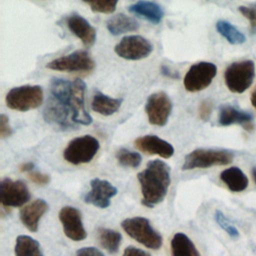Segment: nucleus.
Listing matches in <instances>:
<instances>
[{"label":"nucleus","instance_id":"obj_1","mask_svg":"<svg viewBox=\"0 0 256 256\" xmlns=\"http://www.w3.org/2000/svg\"><path fill=\"white\" fill-rule=\"evenodd\" d=\"M71 86L72 81L53 78L50 82V95L43 110L44 120L62 130L77 128L72 121Z\"/></svg>","mask_w":256,"mask_h":256},{"label":"nucleus","instance_id":"obj_2","mask_svg":"<svg viewBox=\"0 0 256 256\" xmlns=\"http://www.w3.org/2000/svg\"><path fill=\"white\" fill-rule=\"evenodd\" d=\"M170 167L162 160L148 162L146 168L138 173L137 178L141 186L142 204L153 208L164 200L171 182Z\"/></svg>","mask_w":256,"mask_h":256},{"label":"nucleus","instance_id":"obj_3","mask_svg":"<svg viewBox=\"0 0 256 256\" xmlns=\"http://www.w3.org/2000/svg\"><path fill=\"white\" fill-rule=\"evenodd\" d=\"M121 226L131 238L147 248L157 250L162 246V236L152 228L147 218H127L121 223Z\"/></svg>","mask_w":256,"mask_h":256},{"label":"nucleus","instance_id":"obj_4","mask_svg":"<svg viewBox=\"0 0 256 256\" xmlns=\"http://www.w3.org/2000/svg\"><path fill=\"white\" fill-rule=\"evenodd\" d=\"M233 159L234 154L228 150L196 149L185 156L182 170L224 166L230 164Z\"/></svg>","mask_w":256,"mask_h":256},{"label":"nucleus","instance_id":"obj_5","mask_svg":"<svg viewBox=\"0 0 256 256\" xmlns=\"http://www.w3.org/2000/svg\"><path fill=\"white\" fill-rule=\"evenodd\" d=\"M6 105L17 111L38 108L43 102V90L39 85H24L12 88L6 95Z\"/></svg>","mask_w":256,"mask_h":256},{"label":"nucleus","instance_id":"obj_6","mask_svg":"<svg viewBox=\"0 0 256 256\" xmlns=\"http://www.w3.org/2000/svg\"><path fill=\"white\" fill-rule=\"evenodd\" d=\"M255 77V64L252 60L230 64L224 72L227 88L233 93H243L252 84Z\"/></svg>","mask_w":256,"mask_h":256},{"label":"nucleus","instance_id":"obj_7","mask_svg":"<svg viewBox=\"0 0 256 256\" xmlns=\"http://www.w3.org/2000/svg\"><path fill=\"white\" fill-rule=\"evenodd\" d=\"M100 148L99 141L91 135H83L71 140L63 151L64 159L73 164L79 165L89 163Z\"/></svg>","mask_w":256,"mask_h":256},{"label":"nucleus","instance_id":"obj_8","mask_svg":"<svg viewBox=\"0 0 256 256\" xmlns=\"http://www.w3.org/2000/svg\"><path fill=\"white\" fill-rule=\"evenodd\" d=\"M217 74V67L211 62H198L187 71L183 84L187 91L198 92L207 88Z\"/></svg>","mask_w":256,"mask_h":256},{"label":"nucleus","instance_id":"obj_9","mask_svg":"<svg viewBox=\"0 0 256 256\" xmlns=\"http://www.w3.org/2000/svg\"><path fill=\"white\" fill-rule=\"evenodd\" d=\"M94 67V60L84 50H78L56 58L46 65L48 69L63 72H90Z\"/></svg>","mask_w":256,"mask_h":256},{"label":"nucleus","instance_id":"obj_10","mask_svg":"<svg viewBox=\"0 0 256 256\" xmlns=\"http://www.w3.org/2000/svg\"><path fill=\"white\" fill-rule=\"evenodd\" d=\"M153 50L152 44L144 37L130 35L123 37L115 46V53L127 60H140L150 55Z\"/></svg>","mask_w":256,"mask_h":256},{"label":"nucleus","instance_id":"obj_11","mask_svg":"<svg viewBox=\"0 0 256 256\" xmlns=\"http://www.w3.org/2000/svg\"><path fill=\"white\" fill-rule=\"evenodd\" d=\"M145 111L150 124L165 126L172 111V102L165 92L159 91L148 97Z\"/></svg>","mask_w":256,"mask_h":256},{"label":"nucleus","instance_id":"obj_12","mask_svg":"<svg viewBox=\"0 0 256 256\" xmlns=\"http://www.w3.org/2000/svg\"><path fill=\"white\" fill-rule=\"evenodd\" d=\"M30 193L26 184L20 180L5 178L0 184V200L4 207H19L27 203Z\"/></svg>","mask_w":256,"mask_h":256},{"label":"nucleus","instance_id":"obj_13","mask_svg":"<svg viewBox=\"0 0 256 256\" xmlns=\"http://www.w3.org/2000/svg\"><path fill=\"white\" fill-rule=\"evenodd\" d=\"M86 90V84L81 79H75L72 81L70 103L72 112V121L77 125H90L92 123V117L87 112L84 104V94Z\"/></svg>","mask_w":256,"mask_h":256},{"label":"nucleus","instance_id":"obj_14","mask_svg":"<svg viewBox=\"0 0 256 256\" xmlns=\"http://www.w3.org/2000/svg\"><path fill=\"white\" fill-rule=\"evenodd\" d=\"M59 220L63 226L65 235L73 241H82L87 233L83 226L81 213L72 206H65L59 212Z\"/></svg>","mask_w":256,"mask_h":256},{"label":"nucleus","instance_id":"obj_15","mask_svg":"<svg viewBox=\"0 0 256 256\" xmlns=\"http://www.w3.org/2000/svg\"><path fill=\"white\" fill-rule=\"evenodd\" d=\"M91 190L85 194L84 201L98 208L110 206V199L117 194V188L107 180L94 178L90 182Z\"/></svg>","mask_w":256,"mask_h":256},{"label":"nucleus","instance_id":"obj_16","mask_svg":"<svg viewBox=\"0 0 256 256\" xmlns=\"http://www.w3.org/2000/svg\"><path fill=\"white\" fill-rule=\"evenodd\" d=\"M134 144L138 150L148 155H158L168 159L174 154L173 146L156 135L141 136L134 141Z\"/></svg>","mask_w":256,"mask_h":256},{"label":"nucleus","instance_id":"obj_17","mask_svg":"<svg viewBox=\"0 0 256 256\" xmlns=\"http://www.w3.org/2000/svg\"><path fill=\"white\" fill-rule=\"evenodd\" d=\"M253 116L245 111L238 110L230 105H224L220 108L218 124L220 126H230L232 124L241 125L246 131L252 132L254 124L252 122Z\"/></svg>","mask_w":256,"mask_h":256},{"label":"nucleus","instance_id":"obj_18","mask_svg":"<svg viewBox=\"0 0 256 256\" xmlns=\"http://www.w3.org/2000/svg\"><path fill=\"white\" fill-rule=\"evenodd\" d=\"M66 23L69 30L79 38L86 47H90L95 43L96 30L83 16L74 13L67 18Z\"/></svg>","mask_w":256,"mask_h":256},{"label":"nucleus","instance_id":"obj_19","mask_svg":"<svg viewBox=\"0 0 256 256\" xmlns=\"http://www.w3.org/2000/svg\"><path fill=\"white\" fill-rule=\"evenodd\" d=\"M48 210V204L43 199H36L20 210V220L31 232L38 230L41 217Z\"/></svg>","mask_w":256,"mask_h":256},{"label":"nucleus","instance_id":"obj_20","mask_svg":"<svg viewBox=\"0 0 256 256\" xmlns=\"http://www.w3.org/2000/svg\"><path fill=\"white\" fill-rule=\"evenodd\" d=\"M128 11L136 16L146 19L153 24L160 23L164 16L162 7L159 4L151 1H138L130 5L128 7Z\"/></svg>","mask_w":256,"mask_h":256},{"label":"nucleus","instance_id":"obj_21","mask_svg":"<svg viewBox=\"0 0 256 256\" xmlns=\"http://www.w3.org/2000/svg\"><path fill=\"white\" fill-rule=\"evenodd\" d=\"M122 103L120 98L109 97L100 91H96L91 103L92 110L104 116H110L118 111Z\"/></svg>","mask_w":256,"mask_h":256},{"label":"nucleus","instance_id":"obj_22","mask_svg":"<svg viewBox=\"0 0 256 256\" xmlns=\"http://www.w3.org/2000/svg\"><path fill=\"white\" fill-rule=\"evenodd\" d=\"M221 181L232 192L244 191L248 186V178L238 167H230L220 174Z\"/></svg>","mask_w":256,"mask_h":256},{"label":"nucleus","instance_id":"obj_23","mask_svg":"<svg viewBox=\"0 0 256 256\" xmlns=\"http://www.w3.org/2000/svg\"><path fill=\"white\" fill-rule=\"evenodd\" d=\"M139 27L140 25L136 21V19L123 13L115 15L107 21L108 31L115 36L131 31H136L139 29Z\"/></svg>","mask_w":256,"mask_h":256},{"label":"nucleus","instance_id":"obj_24","mask_svg":"<svg viewBox=\"0 0 256 256\" xmlns=\"http://www.w3.org/2000/svg\"><path fill=\"white\" fill-rule=\"evenodd\" d=\"M172 256H200L196 246L184 233H176L171 240Z\"/></svg>","mask_w":256,"mask_h":256},{"label":"nucleus","instance_id":"obj_25","mask_svg":"<svg viewBox=\"0 0 256 256\" xmlns=\"http://www.w3.org/2000/svg\"><path fill=\"white\" fill-rule=\"evenodd\" d=\"M16 256H43L40 244L34 238L28 235H20L15 244Z\"/></svg>","mask_w":256,"mask_h":256},{"label":"nucleus","instance_id":"obj_26","mask_svg":"<svg viewBox=\"0 0 256 256\" xmlns=\"http://www.w3.org/2000/svg\"><path fill=\"white\" fill-rule=\"evenodd\" d=\"M97 237L101 246L111 254L118 252L121 244V234L115 230L108 228H99Z\"/></svg>","mask_w":256,"mask_h":256},{"label":"nucleus","instance_id":"obj_27","mask_svg":"<svg viewBox=\"0 0 256 256\" xmlns=\"http://www.w3.org/2000/svg\"><path fill=\"white\" fill-rule=\"evenodd\" d=\"M216 30L222 35L230 44H243L246 40L244 34L240 32L235 26L225 20H219L216 23Z\"/></svg>","mask_w":256,"mask_h":256},{"label":"nucleus","instance_id":"obj_28","mask_svg":"<svg viewBox=\"0 0 256 256\" xmlns=\"http://www.w3.org/2000/svg\"><path fill=\"white\" fill-rule=\"evenodd\" d=\"M116 159L120 165L132 168L138 167L142 161V157L139 153L129 151L125 148H121L116 152Z\"/></svg>","mask_w":256,"mask_h":256},{"label":"nucleus","instance_id":"obj_29","mask_svg":"<svg viewBox=\"0 0 256 256\" xmlns=\"http://www.w3.org/2000/svg\"><path fill=\"white\" fill-rule=\"evenodd\" d=\"M215 220L218 223V225L225 230V232L232 238H238L239 232L238 229L226 218V216L219 210L215 212Z\"/></svg>","mask_w":256,"mask_h":256},{"label":"nucleus","instance_id":"obj_30","mask_svg":"<svg viewBox=\"0 0 256 256\" xmlns=\"http://www.w3.org/2000/svg\"><path fill=\"white\" fill-rule=\"evenodd\" d=\"M88 4L93 12L110 14L115 11L117 1H93L88 2Z\"/></svg>","mask_w":256,"mask_h":256},{"label":"nucleus","instance_id":"obj_31","mask_svg":"<svg viewBox=\"0 0 256 256\" xmlns=\"http://www.w3.org/2000/svg\"><path fill=\"white\" fill-rule=\"evenodd\" d=\"M239 12L248 19L249 21V31L251 34H256V10L251 6H240Z\"/></svg>","mask_w":256,"mask_h":256},{"label":"nucleus","instance_id":"obj_32","mask_svg":"<svg viewBox=\"0 0 256 256\" xmlns=\"http://www.w3.org/2000/svg\"><path fill=\"white\" fill-rule=\"evenodd\" d=\"M212 108H213V104L210 100H204L201 102V104L199 106V117L202 121L209 120V118L211 116Z\"/></svg>","mask_w":256,"mask_h":256},{"label":"nucleus","instance_id":"obj_33","mask_svg":"<svg viewBox=\"0 0 256 256\" xmlns=\"http://www.w3.org/2000/svg\"><path fill=\"white\" fill-rule=\"evenodd\" d=\"M29 179L37 185H46L50 182V176L38 171H31L28 173Z\"/></svg>","mask_w":256,"mask_h":256},{"label":"nucleus","instance_id":"obj_34","mask_svg":"<svg viewBox=\"0 0 256 256\" xmlns=\"http://www.w3.org/2000/svg\"><path fill=\"white\" fill-rule=\"evenodd\" d=\"M12 129L9 124V119L6 115H0V136L1 138H7L11 136Z\"/></svg>","mask_w":256,"mask_h":256},{"label":"nucleus","instance_id":"obj_35","mask_svg":"<svg viewBox=\"0 0 256 256\" xmlns=\"http://www.w3.org/2000/svg\"><path fill=\"white\" fill-rule=\"evenodd\" d=\"M76 256H104V254L95 247H83L76 252Z\"/></svg>","mask_w":256,"mask_h":256},{"label":"nucleus","instance_id":"obj_36","mask_svg":"<svg viewBox=\"0 0 256 256\" xmlns=\"http://www.w3.org/2000/svg\"><path fill=\"white\" fill-rule=\"evenodd\" d=\"M123 256H151V255L142 249L136 248L134 246H129L125 248L123 252Z\"/></svg>","mask_w":256,"mask_h":256},{"label":"nucleus","instance_id":"obj_37","mask_svg":"<svg viewBox=\"0 0 256 256\" xmlns=\"http://www.w3.org/2000/svg\"><path fill=\"white\" fill-rule=\"evenodd\" d=\"M160 72L163 76L165 77H168V78H171V79H178L179 78V74L178 72L176 71H172L170 69V67L166 66V65H162L160 67Z\"/></svg>","mask_w":256,"mask_h":256},{"label":"nucleus","instance_id":"obj_38","mask_svg":"<svg viewBox=\"0 0 256 256\" xmlns=\"http://www.w3.org/2000/svg\"><path fill=\"white\" fill-rule=\"evenodd\" d=\"M20 171L22 172H31L34 169V163L32 162H25L20 165Z\"/></svg>","mask_w":256,"mask_h":256},{"label":"nucleus","instance_id":"obj_39","mask_svg":"<svg viewBox=\"0 0 256 256\" xmlns=\"http://www.w3.org/2000/svg\"><path fill=\"white\" fill-rule=\"evenodd\" d=\"M250 101H251V103H252V105L255 107V109H256V87H255V89L252 91V93H251V97H250Z\"/></svg>","mask_w":256,"mask_h":256},{"label":"nucleus","instance_id":"obj_40","mask_svg":"<svg viewBox=\"0 0 256 256\" xmlns=\"http://www.w3.org/2000/svg\"><path fill=\"white\" fill-rule=\"evenodd\" d=\"M252 175H253V179H254V181H255V183H256V167H254V168L252 169Z\"/></svg>","mask_w":256,"mask_h":256},{"label":"nucleus","instance_id":"obj_41","mask_svg":"<svg viewBox=\"0 0 256 256\" xmlns=\"http://www.w3.org/2000/svg\"><path fill=\"white\" fill-rule=\"evenodd\" d=\"M251 6H252V7H253V8H254V9H255V10H256V3H254V4H252V5H251Z\"/></svg>","mask_w":256,"mask_h":256}]
</instances>
